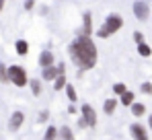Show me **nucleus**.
<instances>
[{
  "label": "nucleus",
  "instance_id": "nucleus-1",
  "mask_svg": "<svg viewBox=\"0 0 152 140\" xmlns=\"http://www.w3.org/2000/svg\"><path fill=\"white\" fill-rule=\"evenodd\" d=\"M68 54H70L72 64H74L80 72L93 68V66L97 64V56H99L95 41H93L91 37H86V35H78L74 41L68 46Z\"/></svg>",
  "mask_w": 152,
  "mask_h": 140
},
{
  "label": "nucleus",
  "instance_id": "nucleus-2",
  "mask_svg": "<svg viewBox=\"0 0 152 140\" xmlns=\"http://www.w3.org/2000/svg\"><path fill=\"white\" fill-rule=\"evenodd\" d=\"M121 27H124V17H121V15H117V13H111V15L105 19V23L99 27L97 35H99L101 39H107V37H111L113 33H117Z\"/></svg>",
  "mask_w": 152,
  "mask_h": 140
},
{
  "label": "nucleus",
  "instance_id": "nucleus-3",
  "mask_svg": "<svg viewBox=\"0 0 152 140\" xmlns=\"http://www.w3.org/2000/svg\"><path fill=\"white\" fill-rule=\"evenodd\" d=\"M8 83H12L15 87H25L29 85V78H27V70L23 66H19V64H12V66H8Z\"/></svg>",
  "mask_w": 152,
  "mask_h": 140
},
{
  "label": "nucleus",
  "instance_id": "nucleus-4",
  "mask_svg": "<svg viewBox=\"0 0 152 140\" xmlns=\"http://www.w3.org/2000/svg\"><path fill=\"white\" fill-rule=\"evenodd\" d=\"M80 119L84 122V126L86 128H95L97 126V111H95V107L93 105H88V103H84L82 107H80Z\"/></svg>",
  "mask_w": 152,
  "mask_h": 140
},
{
  "label": "nucleus",
  "instance_id": "nucleus-5",
  "mask_svg": "<svg viewBox=\"0 0 152 140\" xmlns=\"http://www.w3.org/2000/svg\"><path fill=\"white\" fill-rule=\"evenodd\" d=\"M66 72V66L64 64H58V66H48V68H43L41 72V78L43 80H56L60 74H64Z\"/></svg>",
  "mask_w": 152,
  "mask_h": 140
},
{
  "label": "nucleus",
  "instance_id": "nucleus-6",
  "mask_svg": "<svg viewBox=\"0 0 152 140\" xmlns=\"http://www.w3.org/2000/svg\"><path fill=\"white\" fill-rule=\"evenodd\" d=\"M132 8H134L136 19H140V21H146V19L150 17V6H148V2H140V0H136Z\"/></svg>",
  "mask_w": 152,
  "mask_h": 140
},
{
  "label": "nucleus",
  "instance_id": "nucleus-7",
  "mask_svg": "<svg viewBox=\"0 0 152 140\" xmlns=\"http://www.w3.org/2000/svg\"><path fill=\"white\" fill-rule=\"evenodd\" d=\"M23 122H25V113H23V111H15V113L10 116V122H8V130H10V132H17V130L23 126Z\"/></svg>",
  "mask_w": 152,
  "mask_h": 140
},
{
  "label": "nucleus",
  "instance_id": "nucleus-8",
  "mask_svg": "<svg viewBox=\"0 0 152 140\" xmlns=\"http://www.w3.org/2000/svg\"><path fill=\"white\" fill-rule=\"evenodd\" d=\"M129 132H132L134 140H148V132H146V128L142 124H132Z\"/></svg>",
  "mask_w": 152,
  "mask_h": 140
},
{
  "label": "nucleus",
  "instance_id": "nucleus-9",
  "mask_svg": "<svg viewBox=\"0 0 152 140\" xmlns=\"http://www.w3.org/2000/svg\"><path fill=\"white\" fill-rule=\"evenodd\" d=\"M91 31H93V15L84 13V17H82V35L91 37Z\"/></svg>",
  "mask_w": 152,
  "mask_h": 140
},
{
  "label": "nucleus",
  "instance_id": "nucleus-10",
  "mask_svg": "<svg viewBox=\"0 0 152 140\" xmlns=\"http://www.w3.org/2000/svg\"><path fill=\"white\" fill-rule=\"evenodd\" d=\"M39 66L41 68H48V66H53V54L50 49H43L41 56H39Z\"/></svg>",
  "mask_w": 152,
  "mask_h": 140
},
{
  "label": "nucleus",
  "instance_id": "nucleus-11",
  "mask_svg": "<svg viewBox=\"0 0 152 140\" xmlns=\"http://www.w3.org/2000/svg\"><path fill=\"white\" fill-rule=\"evenodd\" d=\"M58 138L60 140H74V132L68 126H62V128H58Z\"/></svg>",
  "mask_w": 152,
  "mask_h": 140
},
{
  "label": "nucleus",
  "instance_id": "nucleus-12",
  "mask_svg": "<svg viewBox=\"0 0 152 140\" xmlns=\"http://www.w3.org/2000/svg\"><path fill=\"white\" fill-rule=\"evenodd\" d=\"M15 49H17V54H19V56H27V54H29V43H27L25 39H17Z\"/></svg>",
  "mask_w": 152,
  "mask_h": 140
},
{
  "label": "nucleus",
  "instance_id": "nucleus-13",
  "mask_svg": "<svg viewBox=\"0 0 152 140\" xmlns=\"http://www.w3.org/2000/svg\"><path fill=\"white\" fill-rule=\"evenodd\" d=\"M115 109H117V99H107L105 105H103V111H105L107 116H111Z\"/></svg>",
  "mask_w": 152,
  "mask_h": 140
},
{
  "label": "nucleus",
  "instance_id": "nucleus-14",
  "mask_svg": "<svg viewBox=\"0 0 152 140\" xmlns=\"http://www.w3.org/2000/svg\"><path fill=\"white\" fill-rule=\"evenodd\" d=\"M132 113H134L136 117H142L144 113H146V105H144V103H136V101H134V105H132Z\"/></svg>",
  "mask_w": 152,
  "mask_h": 140
},
{
  "label": "nucleus",
  "instance_id": "nucleus-15",
  "mask_svg": "<svg viewBox=\"0 0 152 140\" xmlns=\"http://www.w3.org/2000/svg\"><path fill=\"white\" fill-rule=\"evenodd\" d=\"M121 105H126V107H132L134 105V93L132 91H126V93L121 95Z\"/></svg>",
  "mask_w": 152,
  "mask_h": 140
},
{
  "label": "nucleus",
  "instance_id": "nucleus-16",
  "mask_svg": "<svg viewBox=\"0 0 152 140\" xmlns=\"http://www.w3.org/2000/svg\"><path fill=\"white\" fill-rule=\"evenodd\" d=\"M66 85H68V83H66V74H60V76L53 80V89H56V91H62Z\"/></svg>",
  "mask_w": 152,
  "mask_h": 140
},
{
  "label": "nucleus",
  "instance_id": "nucleus-17",
  "mask_svg": "<svg viewBox=\"0 0 152 140\" xmlns=\"http://www.w3.org/2000/svg\"><path fill=\"white\" fill-rule=\"evenodd\" d=\"M29 87H31V93L35 95V97H39V95H41V83H39V80H35V78H33V80H29Z\"/></svg>",
  "mask_w": 152,
  "mask_h": 140
},
{
  "label": "nucleus",
  "instance_id": "nucleus-18",
  "mask_svg": "<svg viewBox=\"0 0 152 140\" xmlns=\"http://www.w3.org/2000/svg\"><path fill=\"white\" fill-rule=\"evenodd\" d=\"M138 54L144 56V58H148V56H152V47L148 46V43H140V46H138Z\"/></svg>",
  "mask_w": 152,
  "mask_h": 140
},
{
  "label": "nucleus",
  "instance_id": "nucleus-19",
  "mask_svg": "<svg viewBox=\"0 0 152 140\" xmlns=\"http://www.w3.org/2000/svg\"><path fill=\"white\" fill-rule=\"evenodd\" d=\"M43 140H58V128L50 126V128L45 130V136H43Z\"/></svg>",
  "mask_w": 152,
  "mask_h": 140
},
{
  "label": "nucleus",
  "instance_id": "nucleus-20",
  "mask_svg": "<svg viewBox=\"0 0 152 140\" xmlns=\"http://www.w3.org/2000/svg\"><path fill=\"white\" fill-rule=\"evenodd\" d=\"M64 89H66V95H68V99H70L72 103H76V99H78V95H76L74 87H72V85H66Z\"/></svg>",
  "mask_w": 152,
  "mask_h": 140
},
{
  "label": "nucleus",
  "instance_id": "nucleus-21",
  "mask_svg": "<svg viewBox=\"0 0 152 140\" xmlns=\"http://www.w3.org/2000/svg\"><path fill=\"white\" fill-rule=\"evenodd\" d=\"M126 91H127V87L124 85V83H115V85H113V93H115V95H119V97H121Z\"/></svg>",
  "mask_w": 152,
  "mask_h": 140
},
{
  "label": "nucleus",
  "instance_id": "nucleus-22",
  "mask_svg": "<svg viewBox=\"0 0 152 140\" xmlns=\"http://www.w3.org/2000/svg\"><path fill=\"white\" fill-rule=\"evenodd\" d=\"M0 80L8 83V66H4V64H0Z\"/></svg>",
  "mask_w": 152,
  "mask_h": 140
},
{
  "label": "nucleus",
  "instance_id": "nucleus-23",
  "mask_svg": "<svg viewBox=\"0 0 152 140\" xmlns=\"http://www.w3.org/2000/svg\"><path fill=\"white\" fill-rule=\"evenodd\" d=\"M142 93L144 95H152V83H142Z\"/></svg>",
  "mask_w": 152,
  "mask_h": 140
},
{
  "label": "nucleus",
  "instance_id": "nucleus-24",
  "mask_svg": "<svg viewBox=\"0 0 152 140\" xmlns=\"http://www.w3.org/2000/svg\"><path fill=\"white\" fill-rule=\"evenodd\" d=\"M134 41L140 46V43H144V35L140 33V31H134Z\"/></svg>",
  "mask_w": 152,
  "mask_h": 140
},
{
  "label": "nucleus",
  "instance_id": "nucleus-25",
  "mask_svg": "<svg viewBox=\"0 0 152 140\" xmlns=\"http://www.w3.org/2000/svg\"><path fill=\"white\" fill-rule=\"evenodd\" d=\"M35 6V0H25V10H31Z\"/></svg>",
  "mask_w": 152,
  "mask_h": 140
},
{
  "label": "nucleus",
  "instance_id": "nucleus-26",
  "mask_svg": "<svg viewBox=\"0 0 152 140\" xmlns=\"http://www.w3.org/2000/svg\"><path fill=\"white\" fill-rule=\"evenodd\" d=\"M48 117H50L48 111H41V113H39V122H48Z\"/></svg>",
  "mask_w": 152,
  "mask_h": 140
},
{
  "label": "nucleus",
  "instance_id": "nucleus-27",
  "mask_svg": "<svg viewBox=\"0 0 152 140\" xmlns=\"http://www.w3.org/2000/svg\"><path fill=\"white\" fill-rule=\"evenodd\" d=\"M4 2H6V0H0V13H2V8H4Z\"/></svg>",
  "mask_w": 152,
  "mask_h": 140
},
{
  "label": "nucleus",
  "instance_id": "nucleus-28",
  "mask_svg": "<svg viewBox=\"0 0 152 140\" xmlns=\"http://www.w3.org/2000/svg\"><path fill=\"white\" fill-rule=\"evenodd\" d=\"M148 124H150V130H152V113H150V117H148Z\"/></svg>",
  "mask_w": 152,
  "mask_h": 140
},
{
  "label": "nucleus",
  "instance_id": "nucleus-29",
  "mask_svg": "<svg viewBox=\"0 0 152 140\" xmlns=\"http://www.w3.org/2000/svg\"><path fill=\"white\" fill-rule=\"evenodd\" d=\"M140 2H148V0H140Z\"/></svg>",
  "mask_w": 152,
  "mask_h": 140
}]
</instances>
